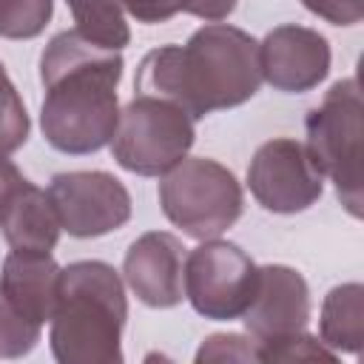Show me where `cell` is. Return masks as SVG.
<instances>
[{"label":"cell","mask_w":364,"mask_h":364,"mask_svg":"<svg viewBox=\"0 0 364 364\" xmlns=\"http://www.w3.org/2000/svg\"><path fill=\"white\" fill-rule=\"evenodd\" d=\"M122 51L88 43L74 28L48 40L40 54V131L60 154H94L111 145L119 122L117 85L122 80Z\"/></svg>","instance_id":"obj_1"},{"label":"cell","mask_w":364,"mask_h":364,"mask_svg":"<svg viewBox=\"0 0 364 364\" xmlns=\"http://www.w3.org/2000/svg\"><path fill=\"white\" fill-rule=\"evenodd\" d=\"M262 82L259 40L228 23L196 28L185 46L148 51L134 77L139 94L176 102L193 119L247 102Z\"/></svg>","instance_id":"obj_2"},{"label":"cell","mask_w":364,"mask_h":364,"mask_svg":"<svg viewBox=\"0 0 364 364\" xmlns=\"http://www.w3.org/2000/svg\"><path fill=\"white\" fill-rule=\"evenodd\" d=\"M128 299L122 276L100 259L71 262L60 270L51 316V355L60 364H119Z\"/></svg>","instance_id":"obj_3"},{"label":"cell","mask_w":364,"mask_h":364,"mask_svg":"<svg viewBox=\"0 0 364 364\" xmlns=\"http://www.w3.org/2000/svg\"><path fill=\"white\" fill-rule=\"evenodd\" d=\"M307 151L318 171L333 179L338 202L353 219L364 213L361 191V139H364V105L355 77H344L330 85L324 100L310 108L304 119Z\"/></svg>","instance_id":"obj_4"},{"label":"cell","mask_w":364,"mask_h":364,"mask_svg":"<svg viewBox=\"0 0 364 364\" xmlns=\"http://www.w3.org/2000/svg\"><path fill=\"white\" fill-rule=\"evenodd\" d=\"M159 208L185 236L216 239L236 225L245 193L230 168L208 156H185L159 182Z\"/></svg>","instance_id":"obj_5"},{"label":"cell","mask_w":364,"mask_h":364,"mask_svg":"<svg viewBox=\"0 0 364 364\" xmlns=\"http://www.w3.org/2000/svg\"><path fill=\"white\" fill-rule=\"evenodd\" d=\"M196 142V119L176 102L136 94L122 111L111 139L119 168L136 176H162L188 156Z\"/></svg>","instance_id":"obj_6"},{"label":"cell","mask_w":364,"mask_h":364,"mask_svg":"<svg viewBox=\"0 0 364 364\" xmlns=\"http://www.w3.org/2000/svg\"><path fill=\"white\" fill-rule=\"evenodd\" d=\"M259 279V264L225 239H205L185 253V299L210 321H233L247 310Z\"/></svg>","instance_id":"obj_7"},{"label":"cell","mask_w":364,"mask_h":364,"mask_svg":"<svg viewBox=\"0 0 364 364\" xmlns=\"http://www.w3.org/2000/svg\"><path fill=\"white\" fill-rule=\"evenodd\" d=\"M247 188L270 213H301L324 193V173L304 142L279 136L256 148L247 165Z\"/></svg>","instance_id":"obj_8"},{"label":"cell","mask_w":364,"mask_h":364,"mask_svg":"<svg viewBox=\"0 0 364 364\" xmlns=\"http://www.w3.org/2000/svg\"><path fill=\"white\" fill-rule=\"evenodd\" d=\"M60 228L74 239H97L131 219V193L108 171H63L48 182Z\"/></svg>","instance_id":"obj_9"},{"label":"cell","mask_w":364,"mask_h":364,"mask_svg":"<svg viewBox=\"0 0 364 364\" xmlns=\"http://www.w3.org/2000/svg\"><path fill=\"white\" fill-rule=\"evenodd\" d=\"M310 310L313 304L304 276L287 264H264L259 267L256 290L242 321L247 336L256 338V344H264L307 330Z\"/></svg>","instance_id":"obj_10"},{"label":"cell","mask_w":364,"mask_h":364,"mask_svg":"<svg viewBox=\"0 0 364 364\" xmlns=\"http://www.w3.org/2000/svg\"><path fill=\"white\" fill-rule=\"evenodd\" d=\"M330 60L327 37L296 23L276 26L259 43L262 80L284 94L313 91L330 74Z\"/></svg>","instance_id":"obj_11"},{"label":"cell","mask_w":364,"mask_h":364,"mask_svg":"<svg viewBox=\"0 0 364 364\" xmlns=\"http://www.w3.org/2000/svg\"><path fill=\"white\" fill-rule=\"evenodd\" d=\"M122 276L131 293L156 310L176 307L185 299V245L168 230H148L131 242L122 259Z\"/></svg>","instance_id":"obj_12"},{"label":"cell","mask_w":364,"mask_h":364,"mask_svg":"<svg viewBox=\"0 0 364 364\" xmlns=\"http://www.w3.org/2000/svg\"><path fill=\"white\" fill-rule=\"evenodd\" d=\"M60 270L51 253L11 250L0 270V304L23 324L43 330L57 307Z\"/></svg>","instance_id":"obj_13"},{"label":"cell","mask_w":364,"mask_h":364,"mask_svg":"<svg viewBox=\"0 0 364 364\" xmlns=\"http://www.w3.org/2000/svg\"><path fill=\"white\" fill-rule=\"evenodd\" d=\"M60 219L48 191L23 179L0 205V236L11 250L51 253L60 242Z\"/></svg>","instance_id":"obj_14"},{"label":"cell","mask_w":364,"mask_h":364,"mask_svg":"<svg viewBox=\"0 0 364 364\" xmlns=\"http://www.w3.org/2000/svg\"><path fill=\"white\" fill-rule=\"evenodd\" d=\"M318 338L333 353H361L364 344V287L358 282L336 284L318 316Z\"/></svg>","instance_id":"obj_15"},{"label":"cell","mask_w":364,"mask_h":364,"mask_svg":"<svg viewBox=\"0 0 364 364\" xmlns=\"http://www.w3.org/2000/svg\"><path fill=\"white\" fill-rule=\"evenodd\" d=\"M65 6L74 17V31L88 43L111 51H122L131 43V28L117 0H65Z\"/></svg>","instance_id":"obj_16"},{"label":"cell","mask_w":364,"mask_h":364,"mask_svg":"<svg viewBox=\"0 0 364 364\" xmlns=\"http://www.w3.org/2000/svg\"><path fill=\"white\" fill-rule=\"evenodd\" d=\"M54 17V0H0V37L31 40Z\"/></svg>","instance_id":"obj_17"},{"label":"cell","mask_w":364,"mask_h":364,"mask_svg":"<svg viewBox=\"0 0 364 364\" xmlns=\"http://www.w3.org/2000/svg\"><path fill=\"white\" fill-rule=\"evenodd\" d=\"M28 131H31V122H28L26 102L0 63V154H14L17 148H23L28 139Z\"/></svg>","instance_id":"obj_18"},{"label":"cell","mask_w":364,"mask_h":364,"mask_svg":"<svg viewBox=\"0 0 364 364\" xmlns=\"http://www.w3.org/2000/svg\"><path fill=\"white\" fill-rule=\"evenodd\" d=\"M338 353L321 344V338L307 336V330L259 344V361H336Z\"/></svg>","instance_id":"obj_19"},{"label":"cell","mask_w":364,"mask_h":364,"mask_svg":"<svg viewBox=\"0 0 364 364\" xmlns=\"http://www.w3.org/2000/svg\"><path fill=\"white\" fill-rule=\"evenodd\" d=\"M205 361H259V344L239 333H213L196 350V364Z\"/></svg>","instance_id":"obj_20"},{"label":"cell","mask_w":364,"mask_h":364,"mask_svg":"<svg viewBox=\"0 0 364 364\" xmlns=\"http://www.w3.org/2000/svg\"><path fill=\"white\" fill-rule=\"evenodd\" d=\"M301 6L333 26H355L364 20V0H301Z\"/></svg>","instance_id":"obj_21"},{"label":"cell","mask_w":364,"mask_h":364,"mask_svg":"<svg viewBox=\"0 0 364 364\" xmlns=\"http://www.w3.org/2000/svg\"><path fill=\"white\" fill-rule=\"evenodd\" d=\"M117 3L139 23H168L182 11V0H117Z\"/></svg>","instance_id":"obj_22"},{"label":"cell","mask_w":364,"mask_h":364,"mask_svg":"<svg viewBox=\"0 0 364 364\" xmlns=\"http://www.w3.org/2000/svg\"><path fill=\"white\" fill-rule=\"evenodd\" d=\"M236 3L239 0H182V11L199 20H208V23H219L228 14H233Z\"/></svg>","instance_id":"obj_23"},{"label":"cell","mask_w":364,"mask_h":364,"mask_svg":"<svg viewBox=\"0 0 364 364\" xmlns=\"http://www.w3.org/2000/svg\"><path fill=\"white\" fill-rule=\"evenodd\" d=\"M26 176L20 173V168L9 159V154H0V205H3V199L23 182Z\"/></svg>","instance_id":"obj_24"}]
</instances>
